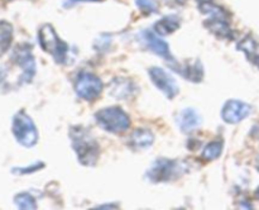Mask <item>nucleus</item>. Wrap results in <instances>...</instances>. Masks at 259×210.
Listing matches in <instances>:
<instances>
[{
    "mask_svg": "<svg viewBox=\"0 0 259 210\" xmlns=\"http://www.w3.org/2000/svg\"><path fill=\"white\" fill-rule=\"evenodd\" d=\"M12 132L18 143L23 147L35 146L38 142V131L34 121L24 110H20L13 116Z\"/></svg>",
    "mask_w": 259,
    "mask_h": 210,
    "instance_id": "5",
    "label": "nucleus"
},
{
    "mask_svg": "<svg viewBox=\"0 0 259 210\" xmlns=\"http://www.w3.org/2000/svg\"><path fill=\"white\" fill-rule=\"evenodd\" d=\"M252 111V106L244 101L228 100L222 109V118L228 124H238L245 118H248Z\"/></svg>",
    "mask_w": 259,
    "mask_h": 210,
    "instance_id": "9",
    "label": "nucleus"
},
{
    "mask_svg": "<svg viewBox=\"0 0 259 210\" xmlns=\"http://www.w3.org/2000/svg\"><path fill=\"white\" fill-rule=\"evenodd\" d=\"M154 142V134L149 129L139 128L132 133L129 138V146L134 149H146Z\"/></svg>",
    "mask_w": 259,
    "mask_h": 210,
    "instance_id": "14",
    "label": "nucleus"
},
{
    "mask_svg": "<svg viewBox=\"0 0 259 210\" xmlns=\"http://www.w3.org/2000/svg\"><path fill=\"white\" fill-rule=\"evenodd\" d=\"M254 195H255V197H257V199L259 200V186L257 187V190H255V192H254Z\"/></svg>",
    "mask_w": 259,
    "mask_h": 210,
    "instance_id": "27",
    "label": "nucleus"
},
{
    "mask_svg": "<svg viewBox=\"0 0 259 210\" xmlns=\"http://www.w3.org/2000/svg\"><path fill=\"white\" fill-rule=\"evenodd\" d=\"M104 83L99 76L91 72H80L75 80V91L81 99L94 101L101 95Z\"/></svg>",
    "mask_w": 259,
    "mask_h": 210,
    "instance_id": "6",
    "label": "nucleus"
},
{
    "mask_svg": "<svg viewBox=\"0 0 259 210\" xmlns=\"http://www.w3.org/2000/svg\"><path fill=\"white\" fill-rule=\"evenodd\" d=\"M13 33L14 28L12 23L8 20H0V57H3L9 51L13 42Z\"/></svg>",
    "mask_w": 259,
    "mask_h": 210,
    "instance_id": "16",
    "label": "nucleus"
},
{
    "mask_svg": "<svg viewBox=\"0 0 259 210\" xmlns=\"http://www.w3.org/2000/svg\"><path fill=\"white\" fill-rule=\"evenodd\" d=\"M223 152V142L220 141H214L210 142L209 144H206V147L202 151L201 157L205 161H215L217 158H219L220 154Z\"/></svg>",
    "mask_w": 259,
    "mask_h": 210,
    "instance_id": "19",
    "label": "nucleus"
},
{
    "mask_svg": "<svg viewBox=\"0 0 259 210\" xmlns=\"http://www.w3.org/2000/svg\"><path fill=\"white\" fill-rule=\"evenodd\" d=\"M201 121L202 119L200 114L192 108H186L181 110V113L179 114V118H177V124H179L180 129L186 134L191 133L195 129L199 128Z\"/></svg>",
    "mask_w": 259,
    "mask_h": 210,
    "instance_id": "13",
    "label": "nucleus"
},
{
    "mask_svg": "<svg viewBox=\"0 0 259 210\" xmlns=\"http://www.w3.org/2000/svg\"><path fill=\"white\" fill-rule=\"evenodd\" d=\"M148 72L152 82L167 99H174L179 95L180 88L171 73H168L163 68L157 67V66L149 68Z\"/></svg>",
    "mask_w": 259,
    "mask_h": 210,
    "instance_id": "8",
    "label": "nucleus"
},
{
    "mask_svg": "<svg viewBox=\"0 0 259 210\" xmlns=\"http://www.w3.org/2000/svg\"><path fill=\"white\" fill-rule=\"evenodd\" d=\"M181 27V19L177 15H166L156 22L153 29L158 35H167L176 32Z\"/></svg>",
    "mask_w": 259,
    "mask_h": 210,
    "instance_id": "15",
    "label": "nucleus"
},
{
    "mask_svg": "<svg viewBox=\"0 0 259 210\" xmlns=\"http://www.w3.org/2000/svg\"><path fill=\"white\" fill-rule=\"evenodd\" d=\"M199 2H204V0H199Z\"/></svg>",
    "mask_w": 259,
    "mask_h": 210,
    "instance_id": "29",
    "label": "nucleus"
},
{
    "mask_svg": "<svg viewBox=\"0 0 259 210\" xmlns=\"http://www.w3.org/2000/svg\"><path fill=\"white\" fill-rule=\"evenodd\" d=\"M136 4L138 9L146 15L154 14L158 12V4L156 0H136Z\"/></svg>",
    "mask_w": 259,
    "mask_h": 210,
    "instance_id": "22",
    "label": "nucleus"
},
{
    "mask_svg": "<svg viewBox=\"0 0 259 210\" xmlns=\"http://www.w3.org/2000/svg\"><path fill=\"white\" fill-rule=\"evenodd\" d=\"M72 148L82 166H95L100 154V147L91 132L82 125H73L70 129Z\"/></svg>",
    "mask_w": 259,
    "mask_h": 210,
    "instance_id": "1",
    "label": "nucleus"
},
{
    "mask_svg": "<svg viewBox=\"0 0 259 210\" xmlns=\"http://www.w3.org/2000/svg\"><path fill=\"white\" fill-rule=\"evenodd\" d=\"M38 40H39V46L45 52L52 56L57 63H66L68 60V51L70 47L66 42H63L60 37H58L57 32L55 30L53 25L46 24L40 25L39 30H38Z\"/></svg>",
    "mask_w": 259,
    "mask_h": 210,
    "instance_id": "3",
    "label": "nucleus"
},
{
    "mask_svg": "<svg viewBox=\"0 0 259 210\" xmlns=\"http://www.w3.org/2000/svg\"><path fill=\"white\" fill-rule=\"evenodd\" d=\"M83 2H91V3H99L104 2V0H67L65 4V7H71L73 4H77V3H83Z\"/></svg>",
    "mask_w": 259,
    "mask_h": 210,
    "instance_id": "24",
    "label": "nucleus"
},
{
    "mask_svg": "<svg viewBox=\"0 0 259 210\" xmlns=\"http://www.w3.org/2000/svg\"><path fill=\"white\" fill-rule=\"evenodd\" d=\"M257 47H258L257 42L253 39L252 35H247V37H244L242 40H240L239 45H238V50L243 51V52H244L249 58H252L253 56L255 55V52H257Z\"/></svg>",
    "mask_w": 259,
    "mask_h": 210,
    "instance_id": "21",
    "label": "nucleus"
},
{
    "mask_svg": "<svg viewBox=\"0 0 259 210\" xmlns=\"http://www.w3.org/2000/svg\"><path fill=\"white\" fill-rule=\"evenodd\" d=\"M95 119L99 125L110 133H124L131 127V118L120 106H108L96 111Z\"/></svg>",
    "mask_w": 259,
    "mask_h": 210,
    "instance_id": "4",
    "label": "nucleus"
},
{
    "mask_svg": "<svg viewBox=\"0 0 259 210\" xmlns=\"http://www.w3.org/2000/svg\"><path fill=\"white\" fill-rule=\"evenodd\" d=\"M204 25L218 38L234 39L233 29L230 27V18H206Z\"/></svg>",
    "mask_w": 259,
    "mask_h": 210,
    "instance_id": "12",
    "label": "nucleus"
},
{
    "mask_svg": "<svg viewBox=\"0 0 259 210\" xmlns=\"http://www.w3.org/2000/svg\"><path fill=\"white\" fill-rule=\"evenodd\" d=\"M180 73H182L187 80L192 81V82H200L204 77V70H202V65L200 61L187 63L184 70H180Z\"/></svg>",
    "mask_w": 259,
    "mask_h": 210,
    "instance_id": "18",
    "label": "nucleus"
},
{
    "mask_svg": "<svg viewBox=\"0 0 259 210\" xmlns=\"http://www.w3.org/2000/svg\"><path fill=\"white\" fill-rule=\"evenodd\" d=\"M12 60L22 68L23 73L20 76V82H30L35 75V60L32 53V46L27 43L18 45L13 51Z\"/></svg>",
    "mask_w": 259,
    "mask_h": 210,
    "instance_id": "7",
    "label": "nucleus"
},
{
    "mask_svg": "<svg viewBox=\"0 0 259 210\" xmlns=\"http://www.w3.org/2000/svg\"><path fill=\"white\" fill-rule=\"evenodd\" d=\"M169 7H181L185 4V0H163Z\"/></svg>",
    "mask_w": 259,
    "mask_h": 210,
    "instance_id": "25",
    "label": "nucleus"
},
{
    "mask_svg": "<svg viewBox=\"0 0 259 210\" xmlns=\"http://www.w3.org/2000/svg\"><path fill=\"white\" fill-rule=\"evenodd\" d=\"M250 61H252V62L254 63V65L257 66V67L259 68V55H254V56H253V57L250 58Z\"/></svg>",
    "mask_w": 259,
    "mask_h": 210,
    "instance_id": "26",
    "label": "nucleus"
},
{
    "mask_svg": "<svg viewBox=\"0 0 259 210\" xmlns=\"http://www.w3.org/2000/svg\"><path fill=\"white\" fill-rule=\"evenodd\" d=\"M142 39H143L144 45H146L152 52L156 53L157 56L164 58V60H172V55L171 51H169L168 45H167L163 39H161L156 32H153V30H144V32L142 33Z\"/></svg>",
    "mask_w": 259,
    "mask_h": 210,
    "instance_id": "11",
    "label": "nucleus"
},
{
    "mask_svg": "<svg viewBox=\"0 0 259 210\" xmlns=\"http://www.w3.org/2000/svg\"><path fill=\"white\" fill-rule=\"evenodd\" d=\"M43 167H45V163H43V162H35V163L29 164V166H25V167H14V169H12V172L15 175H20V176H23V175L33 174V172L38 171V170L43 169Z\"/></svg>",
    "mask_w": 259,
    "mask_h": 210,
    "instance_id": "23",
    "label": "nucleus"
},
{
    "mask_svg": "<svg viewBox=\"0 0 259 210\" xmlns=\"http://www.w3.org/2000/svg\"><path fill=\"white\" fill-rule=\"evenodd\" d=\"M2 78H3V75H2V72H0V81H2Z\"/></svg>",
    "mask_w": 259,
    "mask_h": 210,
    "instance_id": "28",
    "label": "nucleus"
},
{
    "mask_svg": "<svg viewBox=\"0 0 259 210\" xmlns=\"http://www.w3.org/2000/svg\"><path fill=\"white\" fill-rule=\"evenodd\" d=\"M189 167L184 161L169 158H158L147 171V179L151 182H169L180 179Z\"/></svg>",
    "mask_w": 259,
    "mask_h": 210,
    "instance_id": "2",
    "label": "nucleus"
},
{
    "mask_svg": "<svg viewBox=\"0 0 259 210\" xmlns=\"http://www.w3.org/2000/svg\"><path fill=\"white\" fill-rule=\"evenodd\" d=\"M14 204L17 205L18 209L29 210V209H37V201L34 197L28 192H20L14 196Z\"/></svg>",
    "mask_w": 259,
    "mask_h": 210,
    "instance_id": "20",
    "label": "nucleus"
},
{
    "mask_svg": "<svg viewBox=\"0 0 259 210\" xmlns=\"http://www.w3.org/2000/svg\"><path fill=\"white\" fill-rule=\"evenodd\" d=\"M138 94V86L126 77H115L109 83V95L118 100H128Z\"/></svg>",
    "mask_w": 259,
    "mask_h": 210,
    "instance_id": "10",
    "label": "nucleus"
},
{
    "mask_svg": "<svg viewBox=\"0 0 259 210\" xmlns=\"http://www.w3.org/2000/svg\"><path fill=\"white\" fill-rule=\"evenodd\" d=\"M199 10L207 18H230L232 15L229 12L224 9L220 5L215 4L211 0H204V2L199 3Z\"/></svg>",
    "mask_w": 259,
    "mask_h": 210,
    "instance_id": "17",
    "label": "nucleus"
}]
</instances>
